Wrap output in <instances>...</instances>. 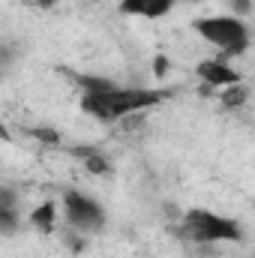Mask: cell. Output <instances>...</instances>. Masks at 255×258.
I'll list each match as a JSON object with an SVG mask.
<instances>
[{
	"mask_svg": "<svg viewBox=\"0 0 255 258\" xmlns=\"http://www.w3.org/2000/svg\"><path fill=\"white\" fill-rule=\"evenodd\" d=\"M234 6H237V12H240V15H246V12H249V0H234Z\"/></svg>",
	"mask_w": 255,
	"mask_h": 258,
	"instance_id": "15",
	"label": "cell"
},
{
	"mask_svg": "<svg viewBox=\"0 0 255 258\" xmlns=\"http://www.w3.org/2000/svg\"><path fill=\"white\" fill-rule=\"evenodd\" d=\"M75 153L84 159V168H87L90 174L102 177V174H108V171H111V165L105 162V156H102V153H96V150H75Z\"/></svg>",
	"mask_w": 255,
	"mask_h": 258,
	"instance_id": "8",
	"label": "cell"
},
{
	"mask_svg": "<svg viewBox=\"0 0 255 258\" xmlns=\"http://www.w3.org/2000/svg\"><path fill=\"white\" fill-rule=\"evenodd\" d=\"M0 207H18V192L6 183H0Z\"/></svg>",
	"mask_w": 255,
	"mask_h": 258,
	"instance_id": "11",
	"label": "cell"
},
{
	"mask_svg": "<svg viewBox=\"0 0 255 258\" xmlns=\"http://www.w3.org/2000/svg\"><path fill=\"white\" fill-rule=\"evenodd\" d=\"M63 216H66V225L81 231V234L99 231L105 225V210L99 207V201H93L90 195L75 192V189L63 192Z\"/></svg>",
	"mask_w": 255,
	"mask_h": 258,
	"instance_id": "4",
	"label": "cell"
},
{
	"mask_svg": "<svg viewBox=\"0 0 255 258\" xmlns=\"http://www.w3.org/2000/svg\"><path fill=\"white\" fill-rule=\"evenodd\" d=\"M54 216H57V204H54V201H42V204L30 213V225L48 234V231L54 228Z\"/></svg>",
	"mask_w": 255,
	"mask_h": 258,
	"instance_id": "7",
	"label": "cell"
},
{
	"mask_svg": "<svg viewBox=\"0 0 255 258\" xmlns=\"http://www.w3.org/2000/svg\"><path fill=\"white\" fill-rule=\"evenodd\" d=\"M153 72H156V78H162V75L168 72V60H165V57H156V60H153Z\"/></svg>",
	"mask_w": 255,
	"mask_h": 258,
	"instance_id": "14",
	"label": "cell"
},
{
	"mask_svg": "<svg viewBox=\"0 0 255 258\" xmlns=\"http://www.w3.org/2000/svg\"><path fill=\"white\" fill-rule=\"evenodd\" d=\"M15 54H18V48H12V45L0 42V69H3V66H12V63H15Z\"/></svg>",
	"mask_w": 255,
	"mask_h": 258,
	"instance_id": "12",
	"label": "cell"
},
{
	"mask_svg": "<svg viewBox=\"0 0 255 258\" xmlns=\"http://www.w3.org/2000/svg\"><path fill=\"white\" fill-rule=\"evenodd\" d=\"M189 3H195V0H189Z\"/></svg>",
	"mask_w": 255,
	"mask_h": 258,
	"instance_id": "17",
	"label": "cell"
},
{
	"mask_svg": "<svg viewBox=\"0 0 255 258\" xmlns=\"http://www.w3.org/2000/svg\"><path fill=\"white\" fill-rule=\"evenodd\" d=\"M36 138H42V141H48V144H57L60 141V135L54 132V129H48V126H36V129H30Z\"/></svg>",
	"mask_w": 255,
	"mask_h": 258,
	"instance_id": "13",
	"label": "cell"
},
{
	"mask_svg": "<svg viewBox=\"0 0 255 258\" xmlns=\"http://www.w3.org/2000/svg\"><path fill=\"white\" fill-rule=\"evenodd\" d=\"M18 207H0V234H15L18 231Z\"/></svg>",
	"mask_w": 255,
	"mask_h": 258,
	"instance_id": "10",
	"label": "cell"
},
{
	"mask_svg": "<svg viewBox=\"0 0 255 258\" xmlns=\"http://www.w3.org/2000/svg\"><path fill=\"white\" fill-rule=\"evenodd\" d=\"M36 3H39V9H48V6H51L54 0H36Z\"/></svg>",
	"mask_w": 255,
	"mask_h": 258,
	"instance_id": "16",
	"label": "cell"
},
{
	"mask_svg": "<svg viewBox=\"0 0 255 258\" xmlns=\"http://www.w3.org/2000/svg\"><path fill=\"white\" fill-rule=\"evenodd\" d=\"M174 0H120L123 15H141V18H162L168 15Z\"/></svg>",
	"mask_w": 255,
	"mask_h": 258,
	"instance_id": "6",
	"label": "cell"
},
{
	"mask_svg": "<svg viewBox=\"0 0 255 258\" xmlns=\"http://www.w3.org/2000/svg\"><path fill=\"white\" fill-rule=\"evenodd\" d=\"M177 234L189 243H240L243 240V231L234 219L228 216H219L213 210H186L180 216V225H177Z\"/></svg>",
	"mask_w": 255,
	"mask_h": 258,
	"instance_id": "2",
	"label": "cell"
},
{
	"mask_svg": "<svg viewBox=\"0 0 255 258\" xmlns=\"http://www.w3.org/2000/svg\"><path fill=\"white\" fill-rule=\"evenodd\" d=\"M81 87V111L99 123H120L138 111H147L171 96V90H147V87H117L108 78L75 75Z\"/></svg>",
	"mask_w": 255,
	"mask_h": 258,
	"instance_id": "1",
	"label": "cell"
},
{
	"mask_svg": "<svg viewBox=\"0 0 255 258\" xmlns=\"http://www.w3.org/2000/svg\"><path fill=\"white\" fill-rule=\"evenodd\" d=\"M195 33L207 39L210 45L219 48V60L237 57L249 48V30L240 18L234 15H210V18H195L192 21Z\"/></svg>",
	"mask_w": 255,
	"mask_h": 258,
	"instance_id": "3",
	"label": "cell"
},
{
	"mask_svg": "<svg viewBox=\"0 0 255 258\" xmlns=\"http://www.w3.org/2000/svg\"><path fill=\"white\" fill-rule=\"evenodd\" d=\"M195 75L204 81V87H231V84H240V72L231 69L228 60H219V57L201 60V63L195 66Z\"/></svg>",
	"mask_w": 255,
	"mask_h": 258,
	"instance_id": "5",
	"label": "cell"
},
{
	"mask_svg": "<svg viewBox=\"0 0 255 258\" xmlns=\"http://www.w3.org/2000/svg\"><path fill=\"white\" fill-rule=\"evenodd\" d=\"M246 99H249V90H246L243 84H231V87H222V105H225V108H240Z\"/></svg>",
	"mask_w": 255,
	"mask_h": 258,
	"instance_id": "9",
	"label": "cell"
}]
</instances>
